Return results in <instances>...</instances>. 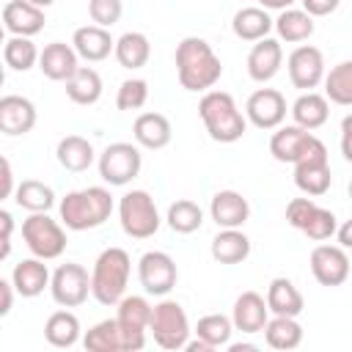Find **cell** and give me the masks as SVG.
<instances>
[{"label":"cell","instance_id":"obj_27","mask_svg":"<svg viewBox=\"0 0 352 352\" xmlns=\"http://www.w3.org/2000/svg\"><path fill=\"white\" fill-rule=\"evenodd\" d=\"M289 113H292V118H294V124H297V126H302V129L314 132V129H319V126H324V124H327L330 102L324 99V94L302 91V94L294 99V104L289 107Z\"/></svg>","mask_w":352,"mask_h":352},{"label":"cell","instance_id":"obj_46","mask_svg":"<svg viewBox=\"0 0 352 352\" xmlns=\"http://www.w3.org/2000/svg\"><path fill=\"white\" fill-rule=\"evenodd\" d=\"M300 3L308 16H327L341 6V0H300Z\"/></svg>","mask_w":352,"mask_h":352},{"label":"cell","instance_id":"obj_33","mask_svg":"<svg viewBox=\"0 0 352 352\" xmlns=\"http://www.w3.org/2000/svg\"><path fill=\"white\" fill-rule=\"evenodd\" d=\"M66 96L74 104H96L102 99V77L94 66H77L72 72V77L66 80Z\"/></svg>","mask_w":352,"mask_h":352},{"label":"cell","instance_id":"obj_39","mask_svg":"<svg viewBox=\"0 0 352 352\" xmlns=\"http://www.w3.org/2000/svg\"><path fill=\"white\" fill-rule=\"evenodd\" d=\"M165 223L176 234H192V231H198L204 226V209L190 198H179V201H173L168 206Z\"/></svg>","mask_w":352,"mask_h":352},{"label":"cell","instance_id":"obj_30","mask_svg":"<svg viewBox=\"0 0 352 352\" xmlns=\"http://www.w3.org/2000/svg\"><path fill=\"white\" fill-rule=\"evenodd\" d=\"M55 157H58L60 168H66L72 173H82V170H88L94 165L96 151H94V146H91L88 138H82V135H66V138L58 140Z\"/></svg>","mask_w":352,"mask_h":352},{"label":"cell","instance_id":"obj_28","mask_svg":"<svg viewBox=\"0 0 352 352\" xmlns=\"http://www.w3.org/2000/svg\"><path fill=\"white\" fill-rule=\"evenodd\" d=\"M264 302H267V311L272 316H300L305 308L300 289L289 278H272L267 286Z\"/></svg>","mask_w":352,"mask_h":352},{"label":"cell","instance_id":"obj_36","mask_svg":"<svg viewBox=\"0 0 352 352\" xmlns=\"http://www.w3.org/2000/svg\"><path fill=\"white\" fill-rule=\"evenodd\" d=\"M272 28L278 33V41L286 44H300L314 36V16H308L302 8H283L278 19H272Z\"/></svg>","mask_w":352,"mask_h":352},{"label":"cell","instance_id":"obj_29","mask_svg":"<svg viewBox=\"0 0 352 352\" xmlns=\"http://www.w3.org/2000/svg\"><path fill=\"white\" fill-rule=\"evenodd\" d=\"M113 55H116L118 66H124V69H129V72L143 69V66L148 63V58H151V41H148V36L140 33V30H126L124 36L116 38Z\"/></svg>","mask_w":352,"mask_h":352},{"label":"cell","instance_id":"obj_26","mask_svg":"<svg viewBox=\"0 0 352 352\" xmlns=\"http://www.w3.org/2000/svg\"><path fill=\"white\" fill-rule=\"evenodd\" d=\"M11 286L19 297H38L44 289H50V270L44 258H22L11 272Z\"/></svg>","mask_w":352,"mask_h":352},{"label":"cell","instance_id":"obj_53","mask_svg":"<svg viewBox=\"0 0 352 352\" xmlns=\"http://www.w3.org/2000/svg\"><path fill=\"white\" fill-rule=\"evenodd\" d=\"M228 346V352H253L256 349V344H226Z\"/></svg>","mask_w":352,"mask_h":352},{"label":"cell","instance_id":"obj_25","mask_svg":"<svg viewBox=\"0 0 352 352\" xmlns=\"http://www.w3.org/2000/svg\"><path fill=\"white\" fill-rule=\"evenodd\" d=\"M132 138L138 146L143 148H151V151H160L170 143L173 138V126L168 121V116L162 113H140L132 124Z\"/></svg>","mask_w":352,"mask_h":352},{"label":"cell","instance_id":"obj_44","mask_svg":"<svg viewBox=\"0 0 352 352\" xmlns=\"http://www.w3.org/2000/svg\"><path fill=\"white\" fill-rule=\"evenodd\" d=\"M124 14L121 0H88V16L99 28H113Z\"/></svg>","mask_w":352,"mask_h":352},{"label":"cell","instance_id":"obj_17","mask_svg":"<svg viewBox=\"0 0 352 352\" xmlns=\"http://www.w3.org/2000/svg\"><path fill=\"white\" fill-rule=\"evenodd\" d=\"M36 118H38L36 104L28 96H19V94L0 96V132L3 135H11V138L28 135L36 126Z\"/></svg>","mask_w":352,"mask_h":352},{"label":"cell","instance_id":"obj_31","mask_svg":"<svg viewBox=\"0 0 352 352\" xmlns=\"http://www.w3.org/2000/svg\"><path fill=\"white\" fill-rule=\"evenodd\" d=\"M209 250L217 264H242L250 256V239L242 228H220Z\"/></svg>","mask_w":352,"mask_h":352},{"label":"cell","instance_id":"obj_49","mask_svg":"<svg viewBox=\"0 0 352 352\" xmlns=\"http://www.w3.org/2000/svg\"><path fill=\"white\" fill-rule=\"evenodd\" d=\"M336 239H338V245L341 248H352V226L349 223H341L338 228H336V234H333Z\"/></svg>","mask_w":352,"mask_h":352},{"label":"cell","instance_id":"obj_4","mask_svg":"<svg viewBox=\"0 0 352 352\" xmlns=\"http://www.w3.org/2000/svg\"><path fill=\"white\" fill-rule=\"evenodd\" d=\"M132 258L124 248H104L91 270V294L102 305H116L126 294Z\"/></svg>","mask_w":352,"mask_h":352},{"label":"cell","instance_id":"obj_21","mask_svg":"<svg viewBox=\"0 0 352 352\" xmlns=\"http://www.w3.org/2000/svg\"><path fill=\"white\" fill-rule=\"evenodd\" d=\"M77 66H80V58H77L74 47L66 41H50L38 52V69L52 82H66Z\"/></svg>","mask_w":352,"mask_h":352},{"label":"cell","instance_id":"obj_11","mask_svg":"<svg viewBox=\"0 0 352 352\" xmlns=\"http://www.w3.org/2000/svg\"><path fill=\"white\" fill-rule=\"evenodd\" d=\"M96 165H99V176H102L110 187H124V184H129L132 179H138V173H140V168H143V154H140L138 143H124V140H118V143H110V146L99 154Z\"/></svg>","mask_w":352,"mask_h":352},{"label":"cell","instance_id":"obj_41","mask_svg":"<svg viewBox=\"0 0 352 352\" xmlns=\"http://www.w3.org/2000/svg\"><path fill=\"white\" fill-rule=\"evenodd\" d=\"M82 346L88 352H124L121 330H118L116 319H102L94 327H88L82 336Z\"/></svg>","mask_w":352,"mask_h":352},{"label":"cell","instance_id":"obj_56","mask_svg":"<svg viewBox=\"0 0 352 352\" xmlns=\"http://www.w3.org/2000/svg\"><path fill=\"white\" fill-rule=\"evenodd\" d=\"M6 44V28H3V22H0V47Z\"/></svg>","mask_w":352,"mask_h":352},{"label":"cell","instance_id":"obj_2","mask_svg":"<svg viewBox=\"0 0 352 352\" xmlns=\"http://www.w3.org/2000/svg\"><path fill=\"white\" fill-rule=\"evenodd\" d=\"M60 226L69 231H91L110 220L113 195L107 187H82L72 190L58 201Z\"/></svg>","mask_w":352,"mask_h":352},{"label":"cell","instance_id":"obj_22","mask_svg":"<svg viewBox=\"0 0 352 352\" xmlns=\"http://www.w3.org/2000/svg\"><path fill=\"white\" fill-rule=\"evenodd\" d=\"M113 44H116V38L110 36V30L99 28V25H82L72 36V47H74L77 58H82L88 63H99V60L110 58Z\"/></svg>","mask_w":352,"mask_h":352},{"label":"cell","instance_id":"obj_1","mask_svg":"<svg viewBox=\"0 0 352 352\" xmlns=\"http://www.w3.org/2000/svg\"><path fill=\"white\" fill-rule=\"evenodd\" d=\"M176 77H179V85L184 91H192V94H204L209 88H214L223 77V63L220 58L214 55L212 44L201 36H187L176 44Z\"/></svg>","mask_w":352,"mask_h":352},{"label":"cell","instance_id":"obj_20","mask_svg":"<svg viewBox=\"0 0 352 352\" xmlns=\"http://www.w3.org/2000/svg\"><path fill=\"white\" fill-rule=\"evenodd\" d=\"M209 217L217 223V228H242L250 217V204L236 190H220L212 195Z\"/></svg>","mask_w":352,"mask_h":352},{"label":"cell","instance_id":"obj_45","mask_svg":"<svg viewBox=\"0 0 352 352\" xmlns=\"http://www.w3.org/2000/svg\"><path fill=\"white\" fill-rule=\"evenodd\" d=\"M14 187H16V182H14L11 162L0 154V204H3L6 198H11V195H14Z\"/></svg>","mask_w":352,"mask_h":352},{"label":"cell","instance_id":"obj_32","mask_svg":"<svg viewBox=\"0 0 352 352\" xmlns=\"http://www.w3.org/2000/svg\"><path fill=\"white\" fill-rule=\"evenodd\" d=\"M261 333H264L267 346L278 352H289L302 344V324L297 322V316H270Z\"/></svg>","mask_w":352,"mask_h":352},{"label":"cell","instance_id":"obj_6","mask_svg":"<svg viewBox=\"0 0 352 352\" xmlns=\"http://www.w3.org/2000/svg\"><path fill=\"white\" fill-rule=\"evenodd\" d=\"M148 333L154 336V344L176 352L184 349L187 338H190V319L184 314V308L176 300H160L157 305H151V316H148Z\"/></svg>","mask_w":352,"mask_h":352},{"label":"cell","instance_id":"obj_37","mask_svg":"<svg viewBox=\"0 0 352 352\" xmlns=\"http://www.w3.org/2000/svg\"><path fill=\"white\" fill-rule=\"evenodd\" d=\"M14 201L25 212H50L55 206V190L38 179H22L14 187Z\"/></svg>","mask_w":352,"mask_h":352},{"label":"cell","instance_id":"obj_51","mask_svg":"<svg viewBox=\"0 0 352 352\" xmlns=\"http://www.w3.org/2000/svg\"><path fill=\"white\" fill-rule=\"evenodd\" d=\"M294 3L297 0H258V6L267 11H283V8H292Z\"/></svg>","mask_w":352,"mask_h":352},{"label":"cell","instance_id":"obj_3","mask_svg":"<svg viewBox=\"0 0 352 352\" xmlns=\"http://www.w3.org/2000/svg\"><path fill=\"white\" fill-rule=\"evenodd\" d=\"M198 116L214 143H236L248 132V118L228 91H204L198 102Z\"/></svg>","mask_w":352,"mask_h":352},{"label":"cell","instance_id":"obj_12","mask_svg":"<svg viewBox=\"0 0 352 352\" xmlns=\"http://www.w3.org/2000/svg\"><path fill=\"white\" fill-rule=\"evenodd\" d=\"M50 294L60 308H80L91 294V275L82 264L66 261L50 275Z\"/></svg>","mask_w":352,"mask_h":352},{"label":"cell","instance_id":"obj_52","mask_svg":"<svg viewBox=\"0 0 352 352\" xmlns=\"http://www.w3.org/2000/svg\"><path fill=\"white\" fill-rule=\"evenodd\" d=\"M11 256V236H0V261Z\"/></svg>","mask_w":352,"mask_h":352},{"label":"cell","instance_id":"obj_38","mask_svg":"<svg viewBox=\"0 0 352 352\" xmlns=\"http://www.w3.org/2000/svg\"><path fill=\"white\" fill-rule=\"evenodd\" d=\"M324 82V99L341 107L352 104V60H341L336 63L330 72H324L322 77Z\"/></svg>","mask_w":352,"mask_h":352},{"label":"cell","instance_id":"obj_7","mask_svg":"<svg viewBox=\"0 0 352 352\" xmlns=\"http://www.w3.org/2000/svg\"><path fill=\"white\" fill-rule=\"evenodd\" d=\"M22 239H25L28 250L44 261L60 258L66 250V231L47 212H30L22 220Z\"/></svg>","mask_w":352,"mask_h":352},{"label":"cell","instance_id":"obj_42","mask_svg":"<svg viewBox=\"0 0 352 352\" xmlns=\"http://www.w3.org/2000/svg\"><path fill=\"white\" fill-rule=\"evenodd\" d=\"M231 333H234V324H231V316H226V314H206L195 324V336L201 341H206L212 349L226 346L231 341Z\"/></svg>","mask_w":352,"mask_h":352},{"label":"cell","instance_id":"obj_13","mask_svg":"<svg viewBox=\"0 0 352 352\" xmlns=\"http://www.w3.org/2000/svg\"><path fill=\"white\" fill-rule=\"evenodd\" d=\"M138 280H140L146 294L165 297L176 286V280H179L176 261L165 250H146L138 258Z\"/></svg>","mask_w":352,"mask_h":352},{"label":"cell","instance_id":"obj_43","mask_svg":"<svg viewBox=\"0 0 352 352\" xmlns=\"http://www.w3.org/2000/svg\"><path fill=\"white\" fill-rule=\"evenodd\" d=\"M146 102H148V82L146 80L129 77L118 85V94H116V107L118 110L132 113V110H140Z\"/></svg>","mask_w":352,"mask_h":352},{"label":"cell","instance_id":"obj_54","mask_svg":"<svg viewBox=\"0 0 352 352\" xmlns=\"http://www.w3.org/2000/svg\"><path fill=\"white\" fill-rule=\"evenodd\" d=\"M28 3H33V6H38V8H47V6H52L55 0H28Z\"/></svg>","mask_w":352,"mask_h":352},{"label":"cell","instance_id":"obj_19","mask_svg":"<svg viewBox=\"0 0 352 352\" xmlns=\"http://www.w3.org/2000/svg\"><path fill=\"white\" fill-rule=\"evenodd\" d=\"M3 28L11 33V36H28L33 38L36 33L44 30V8L28 3V0H11L3 6V16H0Z\"/></svg>","mask_w":352,"mask_h":352},{"label":"cell","instance_id":"obj_40","mask_svg":"<svg viewBox=\"0 0 352 352\" xmlns=\"http://www.w3.org/2000/svg\"><path fill=\"white\" fill-rule=\"evenodd\" d=\"M3 63L14 72H30L38 63V47L28 36H11L3 44Z\"/></svg>","mask_w":352,"mask_h":352},{"label":"cell","instance_id":"obj_55","mask_svg":"<svg viewBox=\"0 0 352 352\" xmlns=\"http://www.w3.org/2000/svg\"><path fill=\"white\" fill-rule=\"evenodd\" d=\"M3 82H6V63H0V88H3Z\"/></svg>","mask_w":352,"mask_h":352},{"label":"cell","instance_id":"obj_9","mask_svg":"<svg viewBox=\"0 0 352 352\" xmlns=\"http://www.w3.org/2000/svg\"><path fill=\"white\" fill-rule=\"evenodd\" d=\"M286 223L297 231H302L308 239L314 242H324V239H333L336 228H338V217L319 206L314 198H292L286 204Z\"/></svg>","mask_w":352,"mask_h":352},{"label":"cell","instance_id":"obj_35","mask_svg":"<svg viewBox=\"0 0 352 352\" xmlns=\"http://www.w3.org/2000/svg\"><path fill=\"white\" fill-rule=\"evenodd\" d=\"M231 30L236 38L242 41H258L264 36H270L272 30V16L267 14V8L261 6H248V8H239L231 19Z\"/></svg>","mask_w":352,"mask_h":352},{"label":"cell","instance_id":"obj_47","mask_svg":"<svg viewBox=\"0 0 352 352\" xmlns=\"http://www.w3.org/2000/svg\"><path fill=\"white\" fill-rule=\"evenodd\" d=\"M14 297H16V292H14L11 280L0 278V316H8V311L14 308Z\"/></svg>","mask_w":352,"mask_h":352},{"label":"cell","instance_id":"obj_24","mask_svg":"<svg viewBox=\"0 0 352 352\" xmlns=\"http://www.w3.org/2000/svg\"><path fill=\"white\" fill-rule=\"evenodd\" d=\"M267 319H270V311H267V302L258 292H242L234 300V311H231L234 330L253 336V333H261Z\"/></svg>","mask_w":352,"mask_h":352},{"label":"cell","instance_id":"obj_14","mask_svg":"<svg viewBox=\"0 0 352 352\" xmlns=\"http://www.w3.org/2000/svg\"><path fill=\"white\" fill-rule=\"evenodd\" d=\"M286 72L294 88L300 91H314L322 77H324V55L314 44H300L289 52L286 58Z\"/></svg>","mask_w":352,"mask_h":352},{"label":"cell","instance_id":"obj_48","mask_svg":"<svg viewBox=\"0 0 352 352\" xmlns=\"http://www.w3.org/2000/svg\"><path fill=\"white\" fill-rule=\"evenodd\" d=\"M349 135H352V116H346L344 118V124H341V157L349 162L352 160V148H349Z\"/></svg>","mask_w":352,"mask_h":352},{"label":"cell","instance_id":"obj_16","mask_svg":"<svg viewBox=\"0 0 352 352\" xmlns=\"http://www.w3.org/2000/svg\"><path fill=\"white\" fill-rule=\"evenodd\" d=\"M286 96L278 88H258L245 102V118L258 129H275L286 118Z\"/></svg>","mask_w":352,"mask_h":352},{"label":"cell","instance_id":"obj_34","mask_svg":"<svg viewBox=\"0 0 352 352\" xmlns=\"http://www.w3.org/2000/svg\"><path fill=\"white\" fill-rule=\"evenodd\" d=\"M44 338L50 346H58V349L74 346L80 341V319L69 308L52 311L44 322Z\"/></svg>","mask_w":352,"mask_h":352},{"label":"cell","instance_id":"obj_15","mask_svg":"<svg viewBox=\"0 0 352 352\" xmlns=\"http://www.w3.org/2000/svg\"><path fill=\"white\" fill-rule=\"evenodd\" d=\"M311 275L316 278V283L322 286H341L349 278V256L346 248L341 245H316L311 250Z\"/></svg>","mask_w":352,"mask_h":352},{"label":"cell","instance_id":"obj_8","mask_svg":"<svg viewBox=\"0 0 352 352\" xmlns=\"http://www.w3.org/2000/svg\"><path fill=\"white\" fill-rule=\"evenodd\" d=\"M294 184L300 192H305L308 198H319L330 190L333 176H330V160H327V146L314 135V140L308 143V148L300 154V160L294 162Z\"/></svg>","mask_w":352,"mask_h":352},{"label":"cell","instance_id":"obj_10","mask_svg":"<svg viewBox=\"0 0 352 352\" xmlns=\"http://www.w3.org/2000/svg\"><path fill=\"white\" fill-rule=\"evenodd\" d=\"M116 305H118L116 324L121 330V346H124V352H140L146 346L151 302L143 294H124Z\"/></svg>","mask_w":352,"mask_h":352},{"label":"cell","instance_id":"obj_23","mask_svg":"<svg viewBox=\"0 0 352 352\" xmlns=\"http://www.w3.org/2000/svg\"><path fill=\"white\" fill-rule=\"evenodd\" d=\"M314 140V132L297 126V124H280L275 126L272 138H270V154L278 160V162H289L294 165L300 160V154L308 148V143Z\"/></svg>","mask_w":352,"mask_h":352},{"label":"cell","instance_id":"obj_5","mask_svg":"<svg viewBox=\"0 0 352 352\" xmlns=\"http://www.w3.org/2000/svg\"><path fill=\"white\" fill-rule=\"evenodd\" d=\"M118 220L124 234L132 239H148L162 226L157 204L146 190H129L118 198Z\"/></svg>","mask_w":352,"mask_h":352},{"label":"cell","instance_id":"obj_50","mask_svg":"<svg viewBox=\"0 0 352 352\" xmlns=\"http://www.w3.org/2000/svg\"><path fill=\"white\" fill-rule=\"evenodd\" d=\"M14 228H16V223H14L11 212L0 209V236H11V234H14Z\"/></svg>","mask_w":352,"mask_h":352},{"label":"cell","instance_id":"obj_18","mask_svg":"<svg viewBox=\"0 0 352 352\" xmlns=\"http://www.w3.org/2000/svg\"><path fill=\"white\" fill-rule=\"evenodd\" d=\"M283 66V47L278 38H258L248 52V74L253 82H270Z\"/></svg>","mask_w":352,"mask_h":352}]
</instances>
